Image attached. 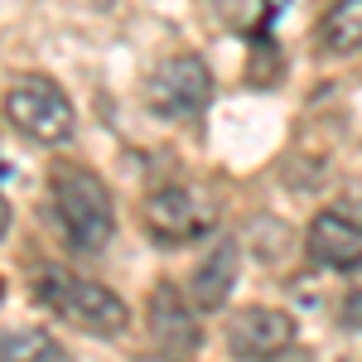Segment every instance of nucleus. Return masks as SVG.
<instances>
[{"mask_svg":"<svg viewBox=\"0 0 362 362\" xmlns=\"http://www.w3.org/2000/svg\"><path fill=\"white\" fill-rule=\"evenodd\" d=\"M49 208L54 223L63 232V242L83 256L112 247L116 237V208H112V189L83 165H54L49 169Z\"/></svg>","mask_w":362,"mask_h":362,"instance_id":"obj_1","label":"nucleus"},{"mask_svg":"<svg viewBox=\"0 0 362 362\" xmlns=\"http://www.w3.org/2000/svg\"><path fill=\"white\" fill-rule=\"evenodd\" d=\"M34 300L49 314H58L63 324H73L92 338H121L126 324H131V309L116 290L78 276V271H63V266H39L34 271Z\"/></svg>","mask_w":362,"mask_h":362,"instance_id":"obj_2","label":"nucleus"},{"mask_svg":"<svg viewBox=\"0 0 362 362\" xmlns=\"http://www.w3.org/2000/svg\"><path fill=\"white\" fill-rule=\"evenodd\" d=\"M5 116H10V126L25 140L49 145V150L68 145L73 131H78L73 97H68L54 78H44V73H20V78H10V87H5Z\"/></svg>","mask_w":362,"mask_h":362,"instance_id":"obj_3","label":"nucleus"},{"mask_svg":"<svg viewBox=\"0 0 362 362\" xmlns=\"http://www.w3.org/2000/svg\"><path fill=\"white\" fill-rule=\"evenodd\" d=\"M140 223H145V237L155 247H194V242L213 237L218 203H213V194H203L194 184H160L145 198Z\"/></svg>","mask_w":362,"mask_h":362,"instance_id":"obj_4","label":"nucleus"},{"mask_svg":"<svg viewBox=\"0 0 362 362\" xmlns=\"http://www.w3.org/2000/svg\"><path fill=\"white\" fill-rule=\"evenodd\" d=\"M213 102V68L198 54H174L145 78V107L160 121H198Z\"/></svg>","mask_w":362,"mask_h":362,"instance_id":"obj_5","label":"nucleus"},{"mask_svg":"<svg viewBox=\"0 0 362 362\" xmlns=\"http://www.w3.org/2000/svg\"><path fill=\"white\" fill-rule=\"evenodd\" d=\"M305 251L314 266L338 271V276H362V208L343 203V208H324L314 213L305 232Z\"/></svg>","mask_w":362,"mask_h":362,"instance_id":"obj_6","label":"nucleus"},{"mask_svg":"<svg viewBox=\"0 0 362 362\" xmlns=\"http://www.w3.org/2000/svg\"><path fill=\"white\" fill-rule=\"evenodd\" d=\"M194 309L198 305L184 300V290H179L174 280H155L145 319H150V343H155L165 358H189V353H198L203 329H198V314H194Z\"/></svg>","mask_w":362,"mask_h":362,"instance_id":"obj_7","label":"nucleus"},{"mask_svg":"<svg viewBox=\"0 0 362 362\" xmlns=\"http://www.w3.org/2000/svg\"><path fill=\"white\" fill-rule=\"evenodd\" d=\"M295 338H300V324H295L290 314L251 305L227 324V353H232V358H251V362H271V358H280V353H290Z\"/></svg>","mask_w":362,"mask_h":362,"instance_id":"obj_8","label":"nucleus"},{"mask_svg":"<svg viewBox=\"0 0 362 362\" xmlns=\"http://www.w3.org/2000/svg\"><path fill=\"white\" fill-rule=\"evenodd\" d=\"M237 276H242V247L232 242V237H218L208 256L194 266V280H189V290H194V305L203 314H213V309L227 305V295L237 290Z\"/></svg>","mask_w":362,"mask_h":362,"instance_id":"obj_9","label":"nucleus"},{"mask_svg":"<svg viewBox=\"0 0 362 362\" xmlns=\"http://www.w3.org/2000/svg\"><path fill=\"white\" fill-rule=\"evenodd\" d=\"M319 49L324 54H362V0H334L319 20Z\"/></svg>","mask_w":362,"mask_h":362,"instance_id":"obj_10","label":"nucleus"},{"mask_svg":"<svg viewBox=\"0 0 362 362\" xmlns=\"http://www.w3.org/2000/svg\"><path fill=\"white\" fill-rule=\"evenodd\" d=\"M0 353L5 362H63V343L54 334H44V329H5L0 338Z\"/></svg>","mask_w":362,"mask_h":362,"instance_id":"obj_11","label":"nucleus"},{"mask_svg":"<svg viewBox=\"0 0 362 362\" xmlns=\"http://www.w3.org/2000/svg\"><path fill=\"white\" fill-rule=\"evenodd\" d=\"M256 5L261 0H213V10H218V20L232 29H247L251 20H256Z\"/></svg>","mask_w":362,"mask_h":362,"instance_id":"obj_12","label":"nucleus"},{"mask_svg":"<svg viewBox=\"0 0 362 362\" xmlns=\"http://www.w3.org/2000/svg\"><path fill=\"white\" fill-rule=\"evenodd\" d=\"M338 324H343L348 334H362V290L343 295V305H338Z\"/></svg>","mask_w":362,"mask_h":362,"instance_id":"obj_13","label":"nucleus"},{"mask_svg":"<svg viewBox=\"0 0 362 362\" xmlns=\"http://www.w3.org/2000/svg\"><path fill=\"white\" fill-rule=\"evenodd\" d=\"M83 5H97V10H107V5H116V0H83Z\"/></svg>","mask_w":362,"mask_h":362,"instance_id":"obj_14","label":"nucleus"}]
</instances>
